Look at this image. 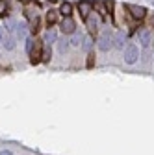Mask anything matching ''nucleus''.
<instances>
[{
	"label": "nucleus",
	"mask_w": 154,
	"mask_h": 155,
	"mask_svg": "<svg viewBox=\"0 0 154 155\" xmlns=\"http://www.w3.org/2000/svg\"><path fill=\"white\" fill-rule=\"evenodd\" d=\"M67 43L69 41H60V52H65L67 50Z\"/></svg>",
	"instance_id": "18"
},
{
	"label": "nucleus",
	"mask_w": 154,
	"mask_h": 155,
	"mask_svg": "<svg viewBox=\"0 0 154 155\" xmlns=\"http://www.w3.org/2000/svg\"><path fill=\"white\" fill-rule=\"evenodd\" d=\"M78 11H80V15H82L84 21H87V17L93 13V4L87 2V0H82V2L78 4Z\"/></svg>",
	"instance_id": "4"
},
{
	"label": "nucleus",
	"mask_w": 154,
	"mask_h": 155,
	"mask_svg": "<svg viewBox=\"0 0 154 155\" xmlns=\"http://www.w3.org/2000/svg\"><path fill=\"white\" fill-rule=\"evenodd\" d=\"M17 33H19V35H24V26L19 24V26H17Z\"/></svg>",
	"instance_id": "21"
},
{
	"label": "nucleus",
	"mask_w": 154,
	"mask_h": 155,
	"mask_svg": "<svg viewBox=\"0 0 154 155\" xmlns=\"http://www.w3.org/2000/svg\"><path fill=\"white\" fill-rule=\"evenodd\" d=\"M126 9L130 11V15L134 18H143L145 17V8H139V6H134V4H128Z\"/></svg>",
	"instance_id": "7"
},
{
	"label": "nucleus",
	"mask_w": 154,
	"mask_h": 155,
	"mask_svg": "<svg viewBox=\"0 0 154 155\" xmlns=\"http://www.w3.org/2000/svg\"><path fill=\"white\" fill-rule=\"evenodd\" d=\"M32 48H33V41H32V39H28V41H26V50H28V54L32 52Z\"/></svg>",
	"instance_id": "17"
},
{
	"label": "nucleus",
	"mask_w": 154,
	"mask_h": 155,
	"mask_svg": "<svg viewBox=\"0 0 154 155\" xmlns=\"http://www.w3.org/2000/svg\"><path fill=\"white\" fill-rule=\"evenodd\" d=\"M138 57H139V50H138L136 45H128L124 48V61L128 65H134V63L138 61Z\"/></svg>",
	"instance_id": "1"
},
{
	"label": "nucleus",
	"mask_w": 154,
	"mask_h": 155,
	"mask_svg": "<svg viewBox=\"0 0 154 155\" xmlns=\"http://www.w3.org/2000/svg\"><path fill=\"white\" fill-rule=\"evenodd\" d=\"M6 9H8V4L4 2V0H0V17L6 15Z\"/></svg>",
	"instance_id": "15"
},
{
	"label": "nucleus",
	"mask_w": 154,
	"mask_h": 155,
	"mask_svg": "<svg viewBox=\"0 0 154 155\" xmlns=\"http://www.w3.org/2000/svg\"><path fill=\"white\" fill-rule=\"evenodd\" d=\"M60 11H61V15H63V17H71L72 6H71L69 2H63V4H61V9H60Z\"/></svg>",
	"instance_id": "12"
},
{
	"label": "nucleus",
	"mask_w": 154,
	"mask_h": 155,
	"mask_svg": "<svg viewBox=\"0 0 154 155\" xmlns=\"http://www.w3.org/2000/svg\"><path fill=\"white\" fill-rule=\"evenodd\" d=\"M138 39H139L141 46H145V48L152 43V35H150L149 30H139V31H138Z\"/></svg>",
	"instance_id": "6"
},
{
	"label": "nucleus",
	"mask_w": 154,
	"mask_h": 155,
	"mask_svg": "<svg viewBox=\"0 0 154 155\" xmlns=\"http://www.w3.org/2000/svg\"><path fill=\"white\" fill-rule=\"evenodd\" d=\"M0 155H13L11 151H8V150H4V151H0Z\"/></svg>",
	"instance_id": "22"
},
{
	"label": "nucleus",
	"mask_w": 154,
	"mask_h": 155,
	"mask_svg": "<svg viewBox=\"0 0 154 155\" xmlns=\"http://www.w3.org/2000/svg\"><path fill=\"white\" fill-rule=\"evenodd\" d=\"M45 39H47V43H54V41H56V31L50 28V30L47 31V37H45Z\"/></svg>",
	"instance_id": "14"
},
{
	"label": "nucleus",
	"mask_w": 154,
	"mask_h": 155,
	"mask_svg": "<svg viewBox=\"0 0 154 155\" xmlns=\"http://www.w3.org/2000/svg\"><path fill=\"white\" fill-rule=\"evenodd\" d=\"M71 45L78 46V45H80V37H78V35H74V37H72V41H71Z\"/></svg>",
	"instance_id": "19"
},
{
	"label": "nucleus",
	"mask_w": 154,
	"mask_h": 155,
	"mask_svg": "<svg viewBox=\"0 0 154 155\" xmlns=\"http://www.w3.org/2000/svg\"><path fill=\"white\" fill-rule=\"evenodd\" d=\"M6 50H13L15 48V39L11 37V35H6V39H4V45H2Z\"/></svg>",
	"instance_id": "10"
},
{
	"label": "nucleus",
	"mask_w": 154,
	"mask_h": 155,
	"mask_svg": "<svg viewBox=\"0 0 154 155\" xmlns=\"http://www.w3.org/2000/svg\"><path fill=\"white\" fill-rule=\"evenodd\" d=\"M61 31L63 33H74L76 31V24L71 17H65L63 21H61Z\"/></svg>",
	"instance_id": "5"
},
{
	"label": "nucleus",
	"mask_w": 154,
	"mask_h": 155,
	"mask_svg": "<svg viewBox=\"0 0 154 155\" xmlns=\"http://www.w3.org/2000/svg\"><path fill=\"white\" fill-rule=\"evenodd\" d=\"M91 45H93V41H91L89 37H86V39H84V48H86V50H89V48H91Z\"/></svg>",
	"instance_id": "16"
},
{
	"label": "nucleus",
	"mask_w": 154,
	"mask_h": 155,
	"mask_svg": "<svg viewBox=\"0 0 154 155\" xmlns=\"http://www.w3.org/2000/svg\"><path fill=\"white\" fill-rule=\"evenodd\" d=\"M93 8H97V9H99V13H100L102 17H106V13H108V11H106V4H102V2H95V4H93Z\"/></svg>",
	"instance_id": "13"
},
{
	"label": "nucleus",
	"mask_w": 154,
	"mask_h": 155,
	"mask_svg": "<svg viewBox=\"0 0 154 155\" xmlns=\"http://www.w3.org/2000/svg\"><path fill=\"white\" fill-rule=\"evenodd\" d=\"M113 43H115V46H117V48H124V43H126V35H124L123 31H119L117 35H115Z\"/></svg>",
	"instance_id": "9"
},
{
	"label": "nucleus",
	"mask_w": 154,
	"mask_h": 155,
	"mask_svg": "<svg viewBox=\"0 0 154 155\" xmlns=\"http://www.w3.org/2000/svg\"><path fill=\"white\" fill-rule=\"evenodd\" d=\"M4 39H6V35H4V28L0 26V45H4Z\"/></svg>",
	"instance_id": "20"
},
{
	"label": "nucleus",
	"mask_w": 154,
	"mask_h": 155,
	"mask_svg": "<svg viewBox=\"0 0 154 155\" xmlns=\"http://www.w3.org/2000/svg\"><path fill=\"white\" fill-rule=\"evenodd\" d=\"M152 26H154V17H152Z\"/></svg>",
	"instance_id": "24"
},
{
	"label": "nucleus",
	"mask_w": 154,
	"mask_h": 155,
	"mask_svg": "<svg viewBox=\"0 0 154 155\" xmlns=\"http://www.w3.org/2000/svg\"><path fill=\"white\" fill-rule=\"evenodd\" d=\"M19 2H23V4H28V2H30V0H19Z\"/></svg>",
	"instance_id": "23"
},
{
	"label": "nucleus",
	"mask_w": 154,
	"mask_h": 155,
	"mask_svg": "<svg viewBox=\"0 0 154 155\" xmlns=\"http://www.w3.org/2000/svg\"><path fill=\"white\" fill-rule=\"evenodd\" d=\"M86 22H87V28H89V31H91V33H95V31L99 30L100 18H97V17H95V13H93V15H89V17H87V21H86Z\"/></svg>",
	"instance_id": "8"
},
{
	"label": "nucleus",
	"mask_w": 154,
	"mask_h": 155,
	"mask_svg": "<svg viewBox=\"0 0 154 155\" xmlns=\"http://www.w3.org/2000/svg\"><path fill=\"white\" fill-rule=\"evenodd\" d=\"M41 59H43V45L39 41H35V46L30 52V61H32V65H35V63H39Z\"/></svg>",
	"instance_id": "3"
},
{
	"label": "nucleus",
	"mask_w": 154,
	"mask_h": 155,
	"mask_svg": "<svg viewBox=\"0 0 154 155\" xmlns=\"http://www.w3.org/2000/svg\"><path fill=\"white\" fill-rule=\"evenodd\" d=\"M113 46V35L110 33V30H106V31H102V35H100V39H99V48L100 50H110Z\"/></svg>",
	"instance_id": "2"
},
{
	"label": "nucleus",
	"mask_w": 154,
	"mask_h": 155,
	"mask_svg": "<svg viewBox=\"0 0 154 155\" xmlns=\"http://www.w3.org/2000/svg\"><path fill=\"white\" fill-rule=\"evenodd\" d=\"M56 21H58V11L50 9V11L47 13V22H48V26H52V24H54Z\"/></svg>",
	"instance_id": "11"
}]
</instances>
